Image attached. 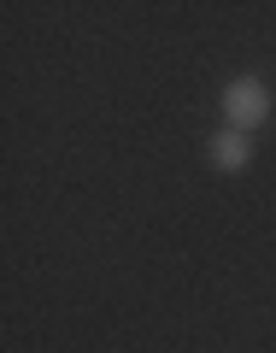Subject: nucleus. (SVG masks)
I'll use <instances>...</instances> for the list:
<instances>
[{"label": "nucleus", "instance_id": "obj_1", "mask_svg": "<svg viewBox=\"0 0 276 353\" xmlns=\"http://www.w3.org/2000/svg\"><path fill=\"white\" fill-rule=\"evenodd\" d=\"M224 112H229V130H259L264 118H270V88L259 83V77H235V83L224 88Z\"/></svg>", "mask_w": 276, "mask_h": 353}, {"label": "nucleus", "instance_id": "obj_2", "mask_svg": "<svg viewBox=\"0 0 276 353\" xmlns=\"http://www.w3.org/2000/svg\"><path fill=\"white\" fill-rule=\"evenodd\" d=\"M206 153H212V165H217V171H241V165L253 159V148H247V136H241V130H217Z\"/></svg>", "mask_w": 276, "mask_h": 353}]
</instances>
